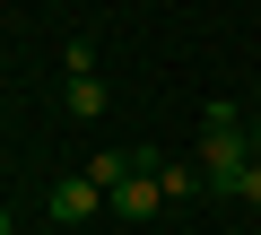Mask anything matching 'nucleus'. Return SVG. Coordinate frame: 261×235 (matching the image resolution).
Wrapping results in <instances>:
<instances>
[{"label":"nucleus","mask_w":261,"mask_h":235,"mask_svg":"<svg viewBox=\"0 0 261 235\" xmlns=\"http://www.w3.org/2000/svg\"><path fill=\"white\" fill-rule=\"evenodd\" d=\"M244 166H252V140L235 122V105H209L200 113V174H209V192H235Z\"/></svg>","instance_id":"nucleus-1"},{"label":"nucleus","mask_w":261,"mask_h":235,"mask_svg":"<svg viewBox=\"0 0 261 235\" xmlns=\"http://www.w3.org/2000/svg\"><path fill=\"white\" fill-rule=\"evenodd\" d=\"M235 200H252V209H261V166H244V183H235Z\"/></svg>","instance_id":"nucleus-8"},{"label":"nucleus","mask_w":261,"mask_h":235,"mask_svg":"<svg viewBox=\"0 0 261 235\" xmlns=\"http://www.w3.org/2000/svg\"><path fill=\"white\" fill-rule=\"evenodd\" d=\"M70 113L79 122H105V79H70Z\"/></svg>","instance_id":"nucleus-6"},{"label":"nucleus","mask_w":261,"mask_h":235,"mask_svg":"<svg viewBox=\"0 0 261 235\" xmlns=\"http://www.w3.org/2000/svg\"><path fill=\"white\" fill-rule=\"evenodd\" d=\"M87 183H96V192L113 200V192L130 183V157H122V148H96V157H87Z\"/></svg>","instance_id":"nucleus-5"},{"label":"nucleus","mask_w":261,"mask_h":235,"mask_svg":"<svg viewBox=\"0 0 261 235\" xmlns=\"http://www.w3.org/2000/svg\"><path fill=\"white\" fill-rule=\"evenodd\" d=\"M44 209H53V218H61V226H79V218H96V209H105V192H96V183H87V174H70V183H61V192H53V200H44Z\"/></svg>","instance_id":"nucleus-4"},{"label":"nucleus","mask_w":261,"mask_h":235,"mask_svg":"<svg viewBox=\"0 0 261 235\" xmlns=\"http://www.w3.org/2000/svg\"><path fill=\"white\" fill-rule=\"evenodd\" d=\"M252 166H261V122H252Z\"/></svg>","instance_id":"nucleus-10"},{"label":"nucleus","mask_w":261,"mask_h":235,"mask_svg":"<svg viewBox=\"0 0 261 235\" xmlns=\"http://www.w3.org/2000/svg\"><path fill=\"white\" fill-rule=\"evenodd\" d=\"M0 235H18V218H9V209H0Z\"/></svg>","instance_id":"nucleus-9"},{"label":"nucleus","mask_w":261,"mask_h":235,"mask_svg":"<svg viewBox=\"0 0 261 235\" xmlns=\"http://www.w3.org/2000/svg\"><path fill=\"white\" fill-rule=\"evenodd\" d=\"M61 70H70V79H96V44H87V35H79V44H70V53H61Z\"/></svg>","instance_id":"nucleus-7"},{"label":"nucleus","mask_w":261,"mask_h":235,"mask_svg":"<svg viewBox=\"0 0 261 235\" xmlns=\"http://www.w3.org/2000/svg\"><path fill=\"white\" fill-rule=\"evenodd\" d=\"M130 166H140V174H157L166 209H174V200H192V192H209V174H200V166H183V157H148V148H140Z\"/></svg>","instance_id":"nucleus-2"},{"label":"nucleus","mask_w":261,"mask_h":235,"mask_svg":"<svg viewBox=\"0 0 261 235\" xmlns=\"http://www.w3.org/2000/svg\"><path fill=\"white\" fill-rule=\"evenodd\" d=\"M105 209H113V218H157V209H166V192H157V174H140V166H130V183H122Z\"/></svg>","instance_id":"nucleus-3"}]
</instances>
